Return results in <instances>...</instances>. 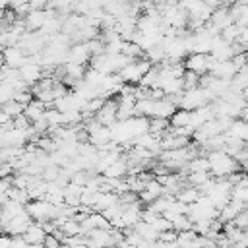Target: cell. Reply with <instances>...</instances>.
I'll return each mask as SVG.
<instances>
[{"label":"cell","instance_id":"22","mask_svg":"<svg viewBox=\"0 0 248 248\" xmlns=\"http://www.w3.org/2000/svg\"><path fill=\"white\" fill-rule=\"evenodd\" d=\"M45 112H46V105H45V103H41L39 99L31 101V103L25 107V110H23V114L31 120V124H33V122H37L39 118H43V116H45Z\"/></svg>","mask_w":248,"mask_h":248},{"label":"cell","instance_id":"24","mask_svg":"<svg viewBox=\"0 0 248 248\" xmlns=\"http://www.w3.org/2000/svg\"><path fill=\"white\" fill-rule=\"evenodd\" d=\"M190 118H192V110L178 108L170 118V126L172 128H190Z\"/></svg>","mask_w":248,"mask_h":248},{"label":"cell","instance_id":"30","mask_svg":"<svg viewBox=\"0 0 248 248\" xmlns=\"http://www.w3.org/2000/svg\"><path fill=\"white\" fill-rule=\"evenodd\" d=\"M209 178H211V172H188L186 174V182L196 188H202Z\"/></svg>","mask_w":248,"mask_h":248},{"label":"cell","instance_id":"13","mask_svg":"<svg viewBox=\"0 0 248 248\" xmlns=\"http://www.w3.org/2000/svg\"><path fill=\"white\" fill-rule=\"evenodd\" d=\"M207 23H209L211 27H215L219 33H221L223 29H227L229 25L234 23V19H232V16H231V8H225V6L215 8L213 14H211V19H209Z\"/></svg>","mask_w":248,"mask_h":248},{"label":"cell","instance_id":"32","mask_svg":"<svg viewBox=\"0 0 248 248\" xmlns=\"http://www.w3.org/2000/svg\"><path fill=\"white\" fill-rule=\"evenodd\" d=\"M238 35H240V25H236V23H232V25H229L227 29H223V31H221V37H223L227 43H231V45H234V43H236Z\"/></svg>","mask_w":248,"mask_h":248},{"label":"cell","instance_id":"35","mask_svg":"<svg viewBox=\"0 0 248 248\" xmlns=\"http://www.w3.org/2000/svg\"><path fill=\"white\" fill-rule=\"evenodd\" d=\"M159 240L161 242H176L178 240V231H165V232H161L159 234Z\"/></svg>","mask_w":248,"mask_h":248},{"label":"cell","instance_id":"2","mask_svg":"<svg viewBox=\"0 0 248 248\" xmlns=\"http://www.w3.org/2000/svg\"><path fill=\"white\" fill-rule=\"evenodd\" d=\"M174 103L178 105V108H184V110H196V108H202L205 105L211 103V95L205 87H194V89H186L182 95L178 97H172Z\"/></svg>","mask_w":248,"mask_h":248},{"label":"cell","instance_id":"34","mask_svg":"<svg viewBox=\"0 0 248 248\" xmlns=\"http://www.w3.org/2000/svg\"><path fill=\"white\" fill-rule=\"evenodd\" d=\"M16 101L21 103L23 107H27L31 101H35V95H33L31 87H29V89H21V91H17V93H16Z\"/></svg>","mask_w":248,"mask_h":248},{"label":"cell","instance_id":"4","mask_svg":"<svg viewBox=\"0 0 248 248\" xmlns=\"http://www.w3.org/2000/svg\"><path fill=\"white\" fill-rule=\"evenodd\" d=\"M153 68V64L147 60V58H140V60H132L122 72H120V78L124 83L128 85H140V81L143 79V76Z\"/></svg>","mask_w":248,"mask_h":248},{"label":"cell","instance_id":"5","mask_svg":"<svg viewBox=\"0 0 248 248\" xmlns=\"http://www.w3.org/2000/svg\"><path fill=\"white\" fill-rule=\"evenodd\" d=\"M48 45V39L39 31H27L19 39V48L25 52V56H39Z\"/></svg>","mask_w":248,"mask_h":248},{"label":"cell","instance_id":"16","mask_svg":"<svg viewBox=\"0 0 248 248\" xmlns=\"http://www.w3.org/2000/svg\"><path fill=\"white\" fill-rule=\"evenodd\" d=\"M209 56L215 58V60H232V56H234L232 45L227 43V41L219 35V37H215V41H213V46H211Z\"/></svg>","mask_w":248,"mask_h":248},{"label":"cell","instance_id":"21","mask_svg":"<svg viewBox=\"0 0 248 248\" xmlns=\"http://www.w3.org/2000/svg\"><path fill=\"white\" fill-rule=\"evenodd\" d=\"M227 136L234 138V140H240L244 143H248V122L242 120V118H236L231 122L229 130H227Z\"/></svg>","mask_w":248,"mask_h":248},{"label":"cell","instance_id":"17","mask_svg":"<svg viewBox=\"0 0 248 248\" xmlns=\"http://www.w3.org/2000/svg\"><path fill=\"white\" fill-rule=\"evenodd\" d=\"M244 209H246V205H244L240 200H231V202L219 211V219H221L223 223H231V221H234Z\"/></svg>","mask_w":248,"mask_h":248},{"label":"cell","instance_id":"26","mask_svg":"<svg viewBox=\"0 0 248 248\" xmlns=\"http://www.w3.org/2000/svg\"><path fill=\"white\" fill-rule=\"evenodd\" d=\"M186 170H188V172H209V159H207V155H198V157H194V159L188 163Z\"/></svg>","mask_w":248,"mask_h":248},{"label":"cell","instance_id":"23","mask_svg":"<svg viewBox=\"0 0 248 248\" xmlns=\"http://www.w3.org/2000/svg\"><path fill=\"white\" fill-rule=\"evenodd\" d=\"M140 234H141V238L143 240H147V242H157L159 240V231L155 229V225H151V223H145V221H140L136 227H134Z\"/></svg>","mask_w":248,"mask_h":248},{"label":"cell","instance_id":"38","mask_svg":"<svg viewBox=\"0 0 248 248\" xmlns=\"http://www.w3.org/2000/svg\"><path fill=\"white\" fill-rule=\"evenodd\" d=\"M236 4H244V6H248V0H236Z\"/></svg>","mask_w":248,"mask_h":248},{"label":"cell","instance_id":"37","mask_svg":"<svg viewBox=\"0 0 248 248\" xmlns=\"http://www.w3.org/2000/svg\"><path fill=\"white\" fill-rule=\"evenodd\" d=\"M12 242H14V236H10L6 232L0 236V248H12Z\"/></svg>","mask_w":248,"mask_h":248},{"label":"cell","instance_id":"20","mask_svg":"<svg viewBox=\"0 0 248 248\" xmlns=\"http://www.w3.org/2000/svg\"><path fill=\"white\" fill-rule=\"evenodd\" d=\"M202 196H203V194H202V190H200V188L190 186V184H188V186L184 184V186L176 192V196H174V198H176L178 202H184L186 205H192V203H196Z\"/></svg>","mask_w":248,"mask_h":248},{"label":"cell","instance_id":"9","mask_svg":"<svg viewBox=\"0 0 248 248\" xmlns=\"http://www.w3.org/2000/svg\"><path fill=\"white\" fill-rule=\"evenodd\" d=\"M209 74L213 78H217V79H229V81H232V78L238 74V68L234 66L232 60H215V58H211Z\"/></svg>","mask_w":248,"mask_h":248},{"label":"cell","instance_id":"27","mask_svg":"<svg viewBox=\"0 0 248 248\" xmlns=\"http://www.w3.org/2000/svg\"><path fill=\"white\" fill-rule=\"evenodd\" d=\"M60 231H62L66 236H79V234H83L81 223H79L78 219H72V217L64 221V225L60 227Z\"/></svg>","mask_w":248,"mask_h":248},{"label":"cell","instance_id":"18","mask_svg":"<svg viewBox=\"0 0 248 248\" xmlns=\"http://www.w3.org/2000/svg\"><path fill=\"white\" fill-rule=\"evenodd\" d=\"M128 172H130V163L126 161V157H122V159H118L116 163H112V165L103 172V176H105V178H112V180H120V178H124Z\"/></svg>","mask_w":248,"mask_h":248},{"label":"cell","instance_id":"25","mask_svg":"<svg viewBox=\"0 0 248 248\" xmlns=\"http://www.w3.org/2000/svg\"><path fill=\"white\" fill-rule=\"evenodd\" d=\"M231 16H232V19H234L236 25L248 27V6H244V4H234V6L231 8Z\"/></svg>","mask_w":248,"mask_h":248},{"label":"cell","instance_id":"29","mask_svg":"<svg viewBox=\"0 0 248 248\" xmlns=\"http://www.w3.org/2000/svg\"><path fill=\"white\" fill-rule=\"evenodd\" d=\"M16 93H17V89H16V85L12 81H2L0 83V103L2 105L14 101L16 99Z\"/></svg>","mask_w":248,"mask_h":248},{"label":"cell","instance_id":"28","mask_svg":"<svg viewBox=\"0 0 248 248\" xmlns=\"http://www.w3.org/2000/svg\"><path fill=\"white\" fill-rule=\"evenodd\" d=\"M169 130H170V120H167V118H151V126H149L151 134L163 138Z\"/></svg>","mask_w":248,"mask_h":248},{"label":"cell","instance_id":"12","mask_svg":"<svg viewBox=\"0 0 248 248\" xmlns=\"http://www.w3.org/2000/svg\"><path fill=\"white\" fill-rule=\"evenodd\" d=\"M95 118H97L103 126L112 128V126L118 122V101H116V99H108V101L105 103V107L95 114Z\"/></svg>","mask_w":248,"mask_h":248},{"label":"cell","instance_id":"6","mask_svg":"<svg viewBox=\"0 0 248 248\" xmlns=\"http://www.w3.org/2000/svg\"><path fill=\"white\" fill-rule=\"evenodd\" d=\"M188 217L192 219V223L203 221V219H219V209L211 203V200L207 196H202L196 203H192L188 207Z\"/></svg>","mask_w":248,"mask_h":248},{"label":"cell","instance_id":"31","mask_svg":"<svg viewBox=\"0 0 248 248\" xmlns=\"http://www.w3.org/2000/svg\"><path fill=\"white\" fill-rule=\"evenodd\" d=\"M23 110H25V107H23L21 103H17L16 99H14V101H10V103H6V105H2V112L10 114L12 118L21 116V114H23Z\"/></svg>","mask_w":248,"mask_h":248},{"label":"cell","instance_id":"19","mask_svg":"<svg viewBox=\"0 0 248 248\" xmlns=\"http://www.w3.org/2000/svg\"><path fill=\"white\" fill-rule=\"evenodd\" d=\"M46 236H48L46 231H45L43 225L37 223V221H33V223L29 225V229L25 231V234H23V238H25L29 244H45Z\"/></svg>","mask_w":248,"mask_h":248},{"label":"cell","instance_id":"3","mask_svg":"<svg viewBox=\"0 0 248 248\" xmlns=\"http://www.w3.org/2000/svg\"><path fill=\"white\" fill-rule=\"evenodd\" d=\"M60 207L62 205H56L48 200H31L27 203V211L31 215L33 221L37 223H45V221H54L58 215H60Z\"/></svg>","mask_w":248,"mask_h":248},{"label":"cell","instance_id":"8","mask_svg":"<svg viewBox=\"0 0 248 248\" xmlns=\"http://www.w3.org/2000/svg\"><path fill=\"white\" fill-rule=\"evenodd\" d=\"M184 66H186V70H190V72H194L198 76H205V74H209V68H211V56L209 54L192 52V54L186 56Z\"/></svg>","mask_w":248,"mask_h":248},{"label":"cell","instance_id":"14","mask_svg":"<svg viewBox=\"0 0 248 248\" xmlns=\"http://www.w3.org/2000/svg\"><path fill=\"white\" fill-rule=\"evenodd\" d=\"M2 60H4V66L19 70L27 62V56L19 46H8V48H2Z\"/></svg>","mask_w":248,"mask_h":248},{"label":"cell","instance_id":"10","mask_svg":"<svg viewBox=\"0 0 248 248\" xmlns=\"http://www.w3.org/2000/svg\"><path fill=\"white\" fill-rule=\"evenodd\" d=\"M93 54L87 46V43H74L68 50V58L66 62H72V64H79V66H87L91 62Z\"/></svg>","mask_w":248,"mask_h":248},{"label":"cell","instance_id":"15","mask_svg":"<svg viewBox=\"0 0 248 248\" xmlns=\"http://www.w3.org/2000/svg\"><path fill=\"white\" fill-rule=\"evenodd\" d=\"M167 194V190H165V186L153 176L149 182H147V186H145V190L143 192H140L138 194V198H140V202H145L147 205L149 203H153L157 198H161V196H165Z\"/></svg>","mask_w":248,"mask_h":248},{"label":"cell","instance_id":"11","mask_svg":"<svg viewBox=\"0 0 248 248\" xmlns=\"http://www.w3.org/2000/svg\"><path fill=\"white\" fill-rule=\"evenodd\" d=\"M31 223H33V219H31L29 211H25V213L14 217L6 227H2V231H4L6 234H10V236H23Z\"/></svg>","mask_w":248,"mask_h":248},{"label":"cell","instance_id":"36","mask_svg":"<svg viewBox=\"0 0 248 248\" xmlns=\"http://www.w3.org/2000/svg\"><path fill=\"white\" fill-rule=\"evenodd\" d=\"M33 244H29L23 236H14V242H12V248H31Z\"/></svg>","mask_w":248,"mask_h":248},{"label":"cell","instance_id":"33","mask_svg":"<svg viewBox=\"0 0 248 248\" xmlns=\"http://www.w3.org/2000/svg\"><path fill=\"white\" fill-rule=\"evenodd\" d=\"M184 91L186 89H194V87H200V79H202V76H198V74H194V72H190V70H186V74H184Z\"/></svg>","mask_w":248,"mask_h":248},{"label":"cell","instance_id":"1","mask_svg":"<svg viewBox=\"0 0 248 248\" xmlns=\"http://www.w3.org/2000/svg\"><path fill=\"white\" fill-rule=\"evenodd\" d=\"M207 159H209V172L215 178H229L240 170V163L225 151H211L207 153Z\"/></svg>","mask_w":248,"mask_h":248},{"label":"cell","instance_id":"7","mask_svg":"<svg viewBox=\"0 0 248 248\" xmlns=\"http://www.w3.org/2000/svg\"><path fill=\"white\" fill-rule=\"evenodd\" d=\"M43 72H45V68L41 66L39 56H27V62L19 68V76H21V79H23L29 87L37 85V83L45 78Z\"/></svg>","mask_w":248,"mask_h":248}]
</instances>
